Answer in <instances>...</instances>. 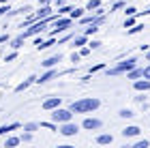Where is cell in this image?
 Returning <instances> with one entry per match:
<instances>
[{
  "label": "cell",
  "instance_id": "1",
  "mask_svg": "<svg viewBox=\"0 0 150 148\" xmlns=\"http://www.w3.org/2000/svg\"><path fill=\"white\" fill-rule=\"evenodd\" d=\"M101 105V101L97 97H90V99H79V101H73L69 110L73 114H88V112H94L97 107Z\"/></svg>",
  "mask_w": 150,
  "mask_h": 148
},
{
  "label": "cell",
  "instance_id": "2",
  "mask_svg": "<svg viewBox=\"0 0 150 148\" xmlns=\"http://www.w3.org/2000/svg\"><path fill=\"white\" fill-rule=\"evenodd\" d=\"M135 67H137V58H129L125 60V62H120V64H116L114 69H107V75H122V73H129V71H133Z\"/></svg>",
  "mask_w": 150,
  "mask_h": 148
},
{
  "label": "cell",
  "instance_id": "3",
  "mask_svg": "<svg viewBox=\"0 0 150 148\" xmlns=\"http://www.w3.org/2000/svg\"><path fill=\"white\" fill-rule=\"evenodd\" d=\"M58 17H60V15H54V17H47V19H39V22H37V24H32L22 37L26 39V37H35V35H39V32H43V30L47 28V24H50V22H56Z\"/></svg>",
  "mask_w": 150,
  "mask_h": 148
},
{
  "label": "cell",
  "instance_id": "4",
  "mask_svg": "<svg viewBox=\"0 0 150 148\" xmlns=\"http://www.w3.org/2000/svg\"><path fill=\"white\" fill-rule=\"evenodd\" d=\"M52 120L54 123H60V125H64V123H73V112L71 110H62V107H58V110H54L52 112Z\"/></svg>",
  "mask_w": 150,
  "mask_h": 148
},
{
  "label": "cell",
  "instance_id": "5",
  "mask_svg": "<svg viewBox=\"0 0 150 148\" xmlns=\"http://www.w3.org/2000/svg\"><path fill=\"white\" fill-rule=\"evenodd\" d=\"M71 26H73V19H71V17H58V19H56V24H54L52 37H56L58 32H64V30H69Z\"/></svg>",
  "mask_w": 150,
  "mask_h": 148
},
{
  "label": "cell",
  "instance_id": "6",
  "mask_svg": "<svg viewBox=\"0 0 150 148\" xmlns=\"http://www.w3.org/2000/svg\"><path fill=\"white\" fill-rule=\"evenodd\" d=\"M60 103H62V97H50V99H45L43 101V110H47V112H54V110H58L60 107Z\"/></svg>",
  "mask_w": 150,
  "mask_h": 148
},
{
  "label": "cell",
  "instance_id": "7",
  "mask_svg": "<svg viewBox=\"0 0 150 148\" xmlns=\"http://www.w3.org/2000/svg\"><path fill=\"white\" fill-rule=\"evenodd\" d=\"M62 135H67V137H71V135H75V133L79 131V127L75 125V123H64V125H60V129H58Z\"/></svg>",
  "mask_w": 150,
  "mask_h": 148
},
{
  "label": "cell",
  "instance_id": "8",
  "mask_svg": "<svg viewBox=\"0 0 150 148\" xmlns=\"http://www.w3.org/2000/svg\"><path fill=\"white\" fill-rule=\"evenodd\" d=\"M101 125L103 123H101L99 118H86L84 123H81V127H84L86 131H97V129H101Z\"/></svg>",
  "mask_w": 150,
  "mask_h": 148
},
{
  "label": "cell",
  "instance_id": "9",
  "mask_svg": "<svg viewBox=\"0 0 150 148\" xmlns=\"http://www.w3.org/2000/svg\"><path fill=\"white\" fill-rule=\"evenodd\" d=\"M133 88L137 90V92H148L150 90V79H137V82H133Z\"/></svg>",
  "mask_w": 150,
  "mask_h": 148
},
{
  "label": "cell",
  "instance_id": "10",
  "mask_svg": "<svg viewBox=\"0 0 150 148\" xmlns=\"http://www.w3.org/2000/svg\"><path fill=\"white\" fill-rule=\"evenodd\" d=\"M60 60H62V56H60V54H56V56H50V58H45L41 64H43L45 69H54V67H56V64L60 62Z\"/></svg>",
  "mask_w": 150,
  "mask_h": 148
},
{
  "label": "cell",
  "instance_id": "11",
  "mask_svg": "<svg viewBox=\"0 0 150 148\" xmlns=\"http://www.w3.org/2000/svg\"><path fill=\"white\" fill-rule=\"evenodd\" d=\"M139 127L137 125H131V127H125V129H122V135L125 137H135V135H139Z\"/></svg>",
  "mask_w": 150,
  "mask_h": 148
},
{
  "label": "cell",
  "instance_id": "12",
  "mask_svg": "<svg viewBox=\"0 0 150 148\" xmlns=\"http://www.w3.org/2000/svg\"><path fill=\"white\" fill-rule=\"evenodd\" d=\"M112 142H114L112 133H101V135H97V144H101V146H110Z\"/></svg>",
  "mask_w": 150,
  "mask_h": 148
},
{
  "label": "cell",
  "instance_id": "13",
  "mask_svg": "<svg viewBox=\"0 0 150 148\" xmlns=\"http://www.w3.org/2000/svg\"><path fill=\"white\" fill-rule=\"evenodd\" d=\"M142 77H144V69H142V67H135L133 71L127 73V79H135V82H137V79H142Z\"/></svg>",
  "mask_w": 150,
  "mask_h": 148
},
{
  "label": "cell",
  "instance_id": "14",
  "mask_svg": "<svg viewBox=\"0 0 150 148\" xmlns=\"http://www.w3.org/2000/svg\"><path fill=\"white\" fill-rule=\"evenodd\" d=\"M37 79H39V77H35V75H30L28 79H26V82H22V84H19V86H17V88H15V92H24V90H26V88H28V86H30V84H35V82H37Z\"/></svg>",
  "mask_w": 150,
  "mask_h": 148
},
{
  "label": "cell",
  "instance_id": "15",
  "mask_svg": "<svg viewBox=\"0 0 150 148\" xmlns=\"http://www.w3.org/2000/svg\"><path fill=\"white\" fill-rule=\"evenodd\" d=\"M56 75H58V71H56V69H50L45 75H41V79H37V82H39V84H45V82H50V79H54Z\"/></svg>",
  "mask_w": 150,
  "mask_h": 148
},
{
  "label": "cell",
  "instance_id": "16",
  "mask_svg": "<svg viewBox=\"0 0 150 148\" xmlns=\"http://www.w3.org/2000/svg\"><path fill=\"white\" fill-rule=\"evenodd\" d=\"M50 13H52V9H50V4L41 6V11H37V19H47V17H50Z\"/></svg>",
  "mask_w": 150,
  "mask_h": 148
},
{
  "label": "cell",
  "instance_id": "17",
  "mask_svg": "<svg viewBox=\"0 0 150 148\" xmlns=\"http://www.w3.org/2000/svg\"><path fill=\"white\" fill-rule=\"evenodd\" d=\"M97 9H101V0H88L86 11H97Z\"/></svg>",
  "mask_w": 150,
  "mask_h": 148
},
{
  "label": "cell",
  "instance_id": "18",
  "mask_svg": "<svg viewBox=\"0 0 150 148\" xmlns=\"http://www.w3.org/2000/svg\"><path fill=\"white\" fill-rule=\"evenodd\" d=\"M22 45H24V37H22V35H19V37H15V39L11 41V47L15 50V52H17L19 47H22Z\"/></svg>",
  "mask_w": 150,
  "mask_h": 148
},
{
  "label": "cell",
  "instance_id": "19",
  "mask_svg": "<svg viewBox=\"0 0 150 148\" xmlns=\"http://www.w3.org/2000/svg\"><path fill=\"white\" fill-rule=\"evenodd\" d=\"M19 142H22V137H9V140L4 142V148H15Z\"/></svg>",
  "mask_w": 150,
  "mask_h": 148
},
{
  "label": "cell",
  "instance_id": "20",
  "mask_svg": "<svg viewBox=\"0 0 150 148\" xmlns=\"http://www.w3.org/2000/svg\"><path fill=\"white\" fill-rule=\"evenodd\" d=\"M15 129H19V125H17V123L6 125V127H0V135H4V133H9V131H15Z\"/></svg>",
  "mask_w": 150,
  "mask_h": 148
},
{
  "label": "cell",
  "instance_id": "21",
  "mask_svg": "<svg viewBox=\"0 0 150 148\" xmlns=\"http://www.w3.org/2000/svg\"><path fill=\"white\" fill-rule=\"evenodd\" d=\"M84 11H86V9H73V11L69 13V17H71V19H81V17H84Z\"/></svg>",
  "mask_w": 150,
  "mask_h": 148
},
{
  "label": "cell",
  "instance_id": "22",
  "mask_svg": "<svg viewBox=\"0 0 150 148\" xmlns=\"http://www.w3.org/2000/svg\"><path fill=\"white\" fill-rule=\"evenodd\" d=\"M97 26H99V24H90V26H88V28H84V35H86V37H90V35H94V32L99 30Z\"/></svg>",
  "mask_w": 150,
  "mask_h": 148
},
{
  "label": "cell",
  "instance_id": "23",
  "mask_svg": "<svg viewBox=\"0 0 150 148\" xmlns=\"http://www.w3.org/2000/svg\"><path fill=\"white\" fill-rule=\"evenodd\" d=\"M86 39H88L86 35H79V37H75V39H73L75 47H79V45H86Z\"/></svg>",
  "mask_w": 150,
  "mask_h": 148
},
{
  "label": "cell",
  "instance_id": "24",
  "mask_svg": "<svg viewBox=\"0 0 150 148\" xmlns=\"http://www.w3.org/2000/svg\"><path fill=\"white\" fill-rule=\"evenodd\" d=\"M39 129V125H35V123H28V125H24V131L26 133H35Z\"/></svg>",
  "mask_w": 150,
  "mask_h": 148
},
{
  "label": "cell",
  "instance_id": "25",
  "mask_svg": "<svg viewBox=\"0 0 150 148\" xmlns=\"http://www.w3.org/2000/svg\"><path fill=\"white\" fill-rule=\"evenodd\" d=\"M131 148H150V142H148V140H139V142L133 144Z\"/></svg>",
  "mask_w": 150,
  "mask_h": 148
},
{
  "label": "cell",
  "instance_id": "26",
  "mask_svg": "<svg viewBox=\"0 0 150 148\" xmlns=\"http://www.w3.org/2000/svg\"><path fill=\"white\" fill-rule=\"evenodd\" d=\"M118 116H120V118H133L135 114H133L131 110H120V112H118Z\"/></svg>",
  "mask_w": 150,
  "mask_h": 148
},
{
  "label": "cell",
  "instance_id": "27",
  "mask_svg": "<svg viewBox=\"0 0 150 148\" xmlns=\"http://www.w3.org/2000/svg\"><path fill=\"white\" fill-rule=\"evenodd\" d=\"M146 28V26L144 24H137V26H133V28L131 30H129V35H135V32H142V30H144Z\"/></svg>",
  "mask_w": 150,
  "mask_h": 148
},
{
  "label": "cell",
  "instance_id": "28",
  "mask_svg": "<svg viewBox=\"0 0 150 148\" xmlns=\"http://www.w3.org/2000/svg\"><path fill=\"white\" fill-rule=\"evenodd\" d=\"M54 43H56V41H54V37H50V39H47V41H45L43 45H41V47H39V50H47V47H52V45H54Z\"/></svg>",
  "mask_w": 150,
  "mask_h": 148
},
{
  "label": "cell",
  "instance_id": "29",
  "mask_svg": "<svg viewBox=\"0 0 150 148\" xmlns=\"http://www.w3.org/2000/svg\"><path fill=\"white\" fill-rule=\"evenodd\" d=\"M39 127H43V129H50V131H58V129H56V125H54V123H41Z\"/></svg>",
  "mask_w": 150,
  "mask_h": 148
},
{
  "label": "cell",
  "instance_id": "30",
  "mask_svg": "<svg viewBox=\"0 0 150 148\" xmlns=\"http://www.w3.org/2000/svg\"><path fill=\"white\" fill-rule=\"evenodd\" d=\"M73 9H71V6H60V11H58V15L60 17H62V15H67V13H71Z\"/></svg>",
  "mask_w": 150,
  "mask_h": 148
},
{
  "label": "cell",
  "instance_id": "31",
  "mask_svg": "<svg viewBox=\"0 0 150 148\" xmlns=\"http://www.w3.org/2000/svg\"><path fill=\"white\" fill-rule=\"evenodd\" d=\"M127 15L129 17H135V15H137V9H135V6H127Z\"/></svg>",
  "mask_w": 150,
  "mask_h": 148
},
{
  "label": "cell",
  "instance_id": "32",
  "mask_svg": "<svg viewBox=\"0 0 150 148\" xmlns=\"http://www.w3.org/2000/svg\"><path fill=\"white\" fill-rule=\"evenodd\" d=\"M101 69H105V64H103V62H99V64L90 67V73H97V71H101Z\"/></svg>",
  "mask_w": 150,
  "mask_h": 148
},
{
  "label": "cell",
  "instance_id": "33",
  "mask_svg": "<svg viewBox=\"0 0 150 148\" xmlns=\"http://www.w3.org/2000/svg\"><path fill=\"white\" fill-rule=\"evenodd\" d=\"M131 26H135V19L133 17H127L125 19V28H131Z\"/></svg>",
  "mask_w": 150,
  "mask_h": 148
},
{
  "label": "cell",
  "instance_id": "34",
  "mask_svg": "<svg viewBox=\"0 0 150 148\" xmlns=\"http://www.w3.org/2000/svg\"><path fill=\"white\" fill-rule=\"evenodd\" d=\"M88 47H90V50H99L101 47V41H90V43H88Z\"/></svg>",
  "mask_w": 150,
  "mask_h": 148
},
{
  "label": "cell",
  "instance_id": "35",
  "mask_svg": "<svg viewBox=\"0 0 150 148\" xmlns=\"http://www.w3.org/2000/svg\"><path fill=\"white\" fill-rule=\"evenodd\" d=\"M122 6H125V2H120V0H118V2H114V4H112V9H110V11H118V9H122Z\"/></svg>",
  "mask_w": 150,
  "mask_h": 148
},
{
  "label": "cell",
  "instance_id": "36",
  "mask_svg": "<svg viewBox=\"0 0 150 148\" xmlns=\"http://www.w3.org/2000/svg\"><path fill=\"white\" fill-rule=\"evenodd\" d=\"M15 58H17V54H15V52H13V54H9V56H6V58H4V62H11V60H15Z\"/></svg>",
  "mask_w": 150,
  "mask_h": 148
},
{
  "label": "cell",
  "instance_id": "37",
  "mask_svg": "<svg viewBox=\"0 0 150 148\" xmlns=\"http://www.w3.org/2000/svg\"><path fill=\"white\" fill-rule=\"evenodd\" d=\"M144 79H150V64L144 67Z\"/></svg>",
  "mask_w": 150,
  "mask_h": 148
},
{
  "label": "cell",
  "instance_id": "38",
  "mask_svg": "<svg viewBox=\"0 0 150 148\" xmlns=\"http://www.w3.org/2000/svg\"><path fill=\"white\" fill-rule=\"evenodd\" d=\"M88 54H90V47H81L79 50V56H88Z\"/></svg>",
  "mask_w": 150,
  "mask_h": 148
},
{
  "label": "cell",
  "instance_id": "39",
  "mask_svg": "<svg viewBox=\"0 0 150 148\" xmlns=\"http://www.w3.org/2000/svg\"><path fill=\"white\" fill-rule=\"evenodd\" d=\"M22 140H24V142H30V140H32V133H24Z\"/></svg>",
  "mask_w": 150,
  "mask_h": 148
},
{
  "label": "cell",
  "instance_id": "40",
  "mask_svg": "<svg viewBox=\"0 0 150 148\" xmlns=\"http://www.w3.org/2000/svg\"><path fill=\"white\" fill-rule=\"evenodd\" d=\"M79 58H81L79 54H71V60H73V62H79Z\"/></svg>",
  "mask_w": 150,
  "mask_h": 148
},
{
  "label": "cell",
  "instance_id": "41",
  "mask_svg": "<svg viewBox=\"0 0 150 148\" xmlns=\"http://www.w3.org/2000/svg\"><path fill=\"white\" fill-rule=\"evenodd\" d=\"M6 11H9V6H0V15H4Z\"/></svg>",
  "mask_w": 150,
  "mask_h": 148
},
{
  "label": "cell",
  "instance_id": "42",
  "mask_svg": "<svg viewBox=\"0 0 150 148\" xmlns=\"http://www.w3.org/2000/svg\"><path fill=\"white\" fill-rule=\"evenodd\" d=\"M50 2H54V0H39V4H43V6H45V4H50Z\"/></svg>",
  "mask_w": 150,
  "mask_h": 148
},
{
  "label": "cell",
  "instance_id": "43",
  "mask_svg": "<svg viewBox=\"0 0 150 148\" xmlns=\"http://www.w3.org/2000/svg\"><path fill=\"white\" fill-rule=\"evenodd\" d=\"M56 148H75V146H71V144H62V146H56Z\"/></svg>",
  "mask_w": 150,
  "mask_h": 148
},
{
  "label": "cell",
  "instance_id": "44",
  "mask_svg": "<svg viewBox=\"0 0 150 148\" xmlns=\"http://www.w3.org/2000/svg\"><path fill=\"white\" fill-rule=\"evenodd\" d=\"M2 41H9V37H6V35H2V37H0V43H2Z\"/></svg>",
  "mask_w": 150,
  "mask_h": 148
},
{
  "label": "cell",
  "instance_id": "45",
  "mask_svg": "<svg viewBox=\"0 0 150 148\" xmlns=\"http://www.w3.org/2000/svg\"><path fill=\"white\" fill-rule=\"evenodd\" d=\"M146 58H148V62H150V52H148V54H146Z\"/></svg>",
  "mask_w": 150,
  "mask_h": 148
},
{
  "label": "cell",
  "instance_id": "46",
  "mask_svg": "<svg viewBox=\"0 0 150 148\" xmlns=\"http://www.w3.org/2000/svg\"><path fill=\"white\" fill-rule=\"evenodd\" d=\"M0 2H6V0H0Z\"/></svg>",
  "mask_w": 150,
  "mask_h": 148
}]
</instances>
